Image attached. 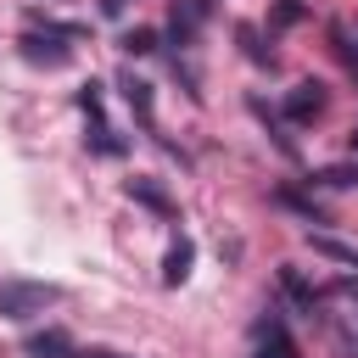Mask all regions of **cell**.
<instances>
[{
  "label": "cell",
  "instance_id": "obj_7",
  "mask_svg": "<svg viewBox=\"0 0 358 358\" xmlns=\"http://www.w3.org/2000/svg\"><path fill=\"white\" fill-rule=\"evenodd\" d=\"M123 190H129V201H140V207H151V213H162V218H173V196H168L162 185H151V179H129Z\"/></svg>",
  "mask_w": 358,
  "mask_h": 358
},
{
  "label": "cell",
  "instance_id": "obj_2",
  "mask_svg": "<svg viewBox=\"0 0 358 358\" xmlns=\"http://www.w3.org/2000/svg\"><path fill=\"white\" fill-rule=\"evenodd\" d=\"M67 291L50 285V280H6L0 285V319H34L45 308H56Z\"/></svg>",
  "mask_w": 358,
  "mask_h": 358
},
{
  "label": "cell",
  "instance_id": "obj_11",
  "mask_svg": "<svg viewBox=\"0 0 358 358\" xmlns=\"http://www.w3.org/2000/svg\"><path fill=\"white\" fill-rule=\"evenodd\" d=\"M280 285H285V296H291L302 313H313V291L302 285V274H296V268H280Z\"/></svg>",
  "mask_w": 358,
  "mask_h": 358
},
{
  "label": "cell",
  "instance_id": "obj_5",
  "mask_svg": "<svg viewBox=\"0 0 358 358\" xmlns=\"http://www.w3.org/2000/svg\"><path fill=\"white\" fill-rule=\"evenodd\" d=\"M123 101H129V112L140 117V129L151 134V129H157V106H151V84H145V78H134V73H123Z\"/></svg>",
  "mask_w": 358,
  "mask_h": 358
},
{
  "label": "cell",
  "instance_id": "obj_1",
  "mask_svg": "<svg viewBox=\"0 0 358 358\" xmlns=\"http://www.w3.org/2000/svg\"><path fill=\"white\" fill-rule=\"evenodd\" d=\"M73 39H84V28H78V22L34 17V28H28L17 45H22V62H34V67H67V56H73Z\"/></svg>",
  "mask_w": 358,
  "mask_h": 358
},
{
  "label": "cell",
  "instance_id": "obj_14",
  "mask_svg": "<svg viewBox=\"0 0 358 358\" xmlns=\"http://www.w3.org/2000/svg\"><path fill=\"white\" fill-rule=\"evenodd\" d=\"M241 45H246V56H252L257 67H274V56H268V50L257 45V28H252V22H241Z\"/></svg>",
  "mask_w": 358,
  "mask_h": 358
},
{
  "label": "cell",
  "instance_id": "obj_17",
  "mask_svg": "<svg viewBox=\"0 0 358 358\" xmlns=\"http://www.w3.org/2000/svg\"><path fill=\"white\" fill-rule=\"evenodd\" d=\"M123 6H129V0H101V11H106V17H123Z\"/></svg>",
  "mask_w": 358,
  "mask_h": 358
},
{
  "label": "cell",
  "instance_id": "obj_10",
  "mask_svg": "<svg viewBox=\"0 0 358 358\" xmlns=\"http://www.w3.org/2000/svg\"><path fill=\"white\" fill-rule=\"evenodd\" d=\"M308 246H313L319 257H336V263H358V246H347V241H330V235H308Z\"/></svg>",
  "mask_w": 358,
  "mask_h": 358
},
{
  "label": "cell",
  "instance_id": "obj_4",
  "mask_svg": "<svg viewBox=\"0 0 358 358\" xmlns=\"http://www.w3.org/2000/svg\"><path fill=\"white\" fill-rule=\"evenodd\" d=\"M190 263H196L190 235H173V246L162 252V285H185V280H190Z\"/></svg>",
  "mask_w": 358,
  "mask_h": 358
},
{
  "label": "cell",
  "instance_id": "obj_3",
  "mask_svg": "<svg viewBox=\"0 0 358 358\" xmlns=\"http://www.w3.org/2000/svg\"><path fill=\"white\" fill-rule=\"evenodd\" d=\"M257 358H296V341H291V330H285V319L280 313H268V319H257Z\"/></svg>",
  "mask_w": 358,
  "mask_h": 358
},
{
  "label": "cell",
  "instance_id": "obj_18",
  "mask_svg": "<svg viewBox=\"0 0 358 358\" xmlns=\"http://www.w3.org/2000/svg\"><path fill=\"white\" fill-rule=\"evenodd\" d=\"M67 358H112V352H101V347H90V352H84V347H73Z\"/></svg>",
  "mask_w": 358,
  "mask_h": 358
},
{
  "label": "cell",
  "instance_id": "obj_19",
  "mask_svg": "<svg viewBox=\"0 0 358 358\" xmlns=\"http://www.w3.org/2000/svg\"><path fill=\"white\" fill-rule=\"evenodd\" d=\"M352 151H358V129H352Z\"/></svg>",
  "mask_w": 358,
  "mask_h": 358
},
{
  "label": "cell",
  "instance_id": "obj_12",
  "mask_svg": "<svg viewBox=\"0 0 358 358\" xmlns=\"http://www.w3.org/2000/svg\"><path fill=\"white\" fill-rule=\"evenodd\" d=\"M168 34H173V45H190V39H196V17H190L179 0H173V17H168Z\"/></svg>",
  "mask_w": 358,
  "mask_h": 358
},
{
  "label": "cell",
  "instance_id": "obj_16",
  "mask_svg": "<svg viewBox=\"0 0 358 358\" xmlns=\"http://www.w3.org/2000/svg\"><path fill=\"white\" fill-rule=\"evenodd\" d=\"M319 185H358V168L347 162V168H324V173H313Z\"/></svg>",
  "mask_w": 358,
  "mask_h": 358
},
{
  "label": "cell",
  "instance_id": "obj_13",
  "mask_svg": "<svg viewBox=\"0 0 358 358\" xmlns=\"http://www.w3.org/2000/svg\"><path fill=\"white\" fill-rule=\"evenodd\" d=\"M123 50H129V56H151V50H157V34H151V28H129V34H123Z\"/></svg>",
  "mask_w": 358,
  "mask_h": 358
},
{
  "label": "cell",
  "instance_id": "obj_9",
  "mask_svg": "<svg viewBox=\"0 0 358 358\" xmlns=\"http://www.w3.org/2000/svg\"><path fill=\"white\" fill-rule=\"evenodd\" d=\"M28 352H34V358H45V352H50V358H67V352H73V341H67L62 330H39V336L28 341Z\"/></svg>",
  "mask_w": 358,
  "mask_h": 358
},
{
  "label": "cell",
  "instance_id": "obj_6",
  "mask_svg": "<svg viewBox=\"0 0 358 358\" xmlns=\"http://www.w3.org/2000/svg\"><path fill=\"white\" fill-rule=\"evenodd\" d=\"M324 112V84H296L291 95H285V117L291 123H308V117H319Z\"/></svg>",
  "mask_w": 358,
  "mask_h": 358
},
{
  "label": "cell",
  "instance_id": "obj_8",
  "mask_svg": "<svg viewBox=\"0 0 358 358\" xmlns=\"http://www.w3.org/2000/svg\"><path fill=\"white\" fill-rule=\"evenodd\" d=\"M90 151H101V157H123V140L106 129V117H90Z\"/></svg>",
  "mask_w": 358,
  "mask_h": 358
},
{
  "label": "cell",
  "instance_id": "obj_15",
  "mask_svg": "<svg viewBox=\"0 0 358 358\" xmlns=\"http://www.w3.org/2000/svg\"><path fill=\"white\" fill-rule=\"evenodd\" d=\"M280 201H285V207H296V213H302V218H313V224L324 218V213H319V207H313L308 196H296V190H280Z\"/></svg>",
  "mask_w": 358,
  "mask_h": 358
}]
</instances>
